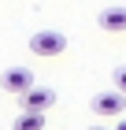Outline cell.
<instances>
[{"label":"cell","instance_id":"6da1fadb","mask_svg":"<svg viewBox=\"0 0 126 130\" xmlns=\"http://www.w3.org/2000/svg\"><path fill=\"white\" fill-rule=\"evenodd\" d=\"M67 48V34H59V30H37L33 37H30V52L33 56H59V52Z\"/></svg>","mask_w":126,"mask_h":130},{"label":"cell","instance_id":"7a4b0ae2","mask_svg":"<svg viewBox=\"0 0 126 130\" xmlns=\"http://www.w3.org/2000/svg\"><path fill=\"white\" fill-rule=\"evenodd\" d=\"M33 86H37V82H33V71H26V67H8L0 74V89L11 93V97H22V93H30Z\"/></svg>","mask_w":126,"mask_h":130},{"label":"cell","instance_id":"3957f363","mask_svg":"<svg viewBox=\"0 0 126 130\" xmlns=\"http://www.w3.org/2000/svg\"><path fill=\"white\" fill-rule=\"evenodd\" d=\"M89 108L97 111L100 119H115V115H122V111H126V93L104 89V93H97V97H93V104H89Z\"/></svg>","mask_w":126,"mask_h":130},{"label":"cell","instance_id":"277c9868","mask_svg":"<svg viewBox=\"0 0 126 130\" xmlns=\"http://www.w3.org/2000/svg\"><path fill=\"white\" fill-rule=\"evenodd\" d=\"M22 111H48L52 104H56V89H48V86H33L30 93H22Z\"/></svg>","mask_w":126,"mask_h":130},{"label":"cell","instance_id":"5b68a950","mask_svg":"<svg viewBox=\"0 0 126 130\" xmlns=\"http://www.w3.org/2000/svg\"><path fill=\"white\" fill-rule=\"evenodd\" d=\"M97 22H100V30H104V34H126V8H122V4L104 8Z\"/></svg>","mask_w":126,"mask_h":130},{"label":"cell","instance_id":"8992f818","mask_svg":"<svg viewBox=\"0 0 126 130\" xmlns=\"http://www.w3.org/2000/svg\"><path fill=\"white\" fill-rule=\"evenodd\" d=\"M15 130H45V111H19Z\"/></svg>","mask_w":126,"mask_h":130},{"label":"cell","instance_id":"52a82bcc","mask_svg":"<svg viewBox=\"0 0 126 130\" xmlns=\"http://www.w3.org/2000/svg\"><path fill=\"white\" fill-rule=\"evenodd\" d=\"M111 78H115V89L126 93V67H115V74H111Z\"/></svg>","mask_w":126,"mask_h":130},{"label":"cell","instance_id":"ba28073f","mask_svg":"<svg viewBox=\"0 0 126 130\" xmlns=\"http://www.w3.org/2000/svg\"><path fill=\"white\" fill-rule=\"evenodd\" d=\"M115 130H126V119H122V123H119V126H115Z\"/></svg>","mask_w":126,"mask_h":130},{"label":"cell","instance_id":"9c48e42d","mask_svg":"<svg viewBox=\"0 0 126 130\" xmlns=\"http://www.w3.org/2000/svg\"><path fill=\"white\" fill-rule=\"evenodd\" d=\"M93 130H104V126H93Z\"/></svg>","mask_w":126,"mask_h":130}]
</instances>
